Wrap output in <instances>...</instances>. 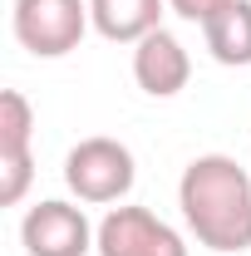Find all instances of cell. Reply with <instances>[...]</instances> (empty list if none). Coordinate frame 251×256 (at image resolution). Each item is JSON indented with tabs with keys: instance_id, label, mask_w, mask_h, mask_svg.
<instances>
[{
	"instance_id": "cell-1",
	"label": "cell",
	"mask_w": 251,
	"mask_h": 256,
	"mask_svg": "<svg viewBox=\"0 0 251 256\" xmlns=\"http://www.w3.org/2000/svg\"><path fill=\"white\" fill-rule=\"evenodd\" d=\"M178 207L207 252H251V172L226 153H202L178 178Z\"/></svg>"
},
{
	"instance_id": "cell-2",
	"label": "cell",
	"mask_w": 251,
	"mask_h": 256,
	"mask_svg": "<svg viewBox=\"0 0 251 256\" xmlns=\"http://www.w3.org/2000/svg\"><path fill=\"white\" fill-rule=\"evenodd\" d=\"M89 0H15L10 30L34 60H60L89 34Z\"/></svg>"
},
{
	"instance_id": "cell-3",
	"label": "cell",
	"mask_w": 251,
	"mask_h": 256,
	"mask_svg": "<svg viewBox=\"0 0 251 256\" xmlns=\"http://www.w3.org/2000/svg\"><path fill=\"white\" fill-rule=\"evenodd\" d=\"M138 168H133V153H128L118 138H84L69 148L64 158V182L79 202H124L128 188H133Z\"/></svg>"
},
{
	"instance_id": "cell-4",
	"label": "cell",
	"mask_w": 251,
	"mask_h": 256,
	"mask_svg": "<svg viewBox=\"0 0 251 256\" xmlns=\"http://www.w3.org/2000/svg\"><path fill=\"white\" fill-rule=\"evenodd\" d=\"M20 242H25L30 256H89L98 246V226H89L84 207L50 197V202H40V207L25 212Z\"/></svg>"
},
{
	"instance_id": "cell-5",
	"label": "cell",
	"mask_w": 251,
	"mask_h": 256,
	"mask_svg": "<svg viewBox=\"0 0 251 256\" xmlns=\"http://www.w3.org/2000/svg\"><path fill=\"white\" fill-rule=\"evenodd\" d=\"M98 256H188V242L148 207H114L98 222Z\"/></svg>"
},
{
	"instance_id": "cell-6",
	"label": "cell",
	"mask_w": 251,
	"mask_h": 256,
	"mask_svg": "<svg viewBox=\"0 0 251 256\" xmlns=\"http://www.w3.org/2000/svg\"><path fill=\"white\" fill-rule=\"evenodd\" d=\"M133 79H138L143 94H153V98L182 94L188 79H192V60H188V50H182V40L168 34V30L143 34L133 44Z\"/></svg>"
},
{
	"instance_id": "cell-7",
	"label": "cell",
	"mask_w": 251,
	"mask_h": 256,
	"mask_svg": "<svg viewBox=\"0 0 251 256\" xmlns=\"http://www.w3.org/2000/svg\"><path fill=\"white\" fill-rule=\"evenodd\" d=\"M89 20L114 44H138L143 34L162 30V0H89Z\"/></svg>"
},
{
	"instance_id": "cell-8",
	"label": "cell",
	"mask_w": 251,
	"mask_h": 256,
	"mask_svg": "<svg viewBox=\"0 0 251 256\" xmlns=\"http://www.w3.org/2000/svg\"><path fill=\"white\" fill-rule=\"evenodd\" d=\"M202 40H207V50H212L217 64L246 69L251 64V0H232L226 10H217L202 25Z\"/></svg>"
},
{
	"instance_id": "cell-9",
	"label": "cell",
	"mask_w": 251,
	"mask_h": 256,
	"mask_svg": "<svg viewBox=\"0 0 251 256\" xmlns=\"http://www.w3.org/2000/svg\"><path fill=\"white\" fill-rule=\"evenodd\" d=\"M34 133V108L20 89H5L0 94V153H15V148H30Z\"/></svg>"
},
{
	"instance_id": "cell-10",
	"label": "cell",
	"mask_w": 251,
	"mask_h": 256,
	"mask_svg": "<svg viewBox=\"0 0 251 256\" xmlns=\"http://www.w3.org/2000/svg\"><path fill=\"white\" fill-rule=\"evenodd\" d=\"M30 178H34V158H30V148L0 153V202H5V207H15V202L30 192Z\"/></svg>"
},
{
	"instance_id": "cell-11",
	"label": "cell",
	"mask_w": 251,
	"mask_h": 256,
	"mask_svg": "<svg viewBox=\"0 0 251 256\" xmlns=\"http://www.w3.org/2000/svg\"><path fill=\"white\" fill-rule=\"evenodd\" d=\"M232 0H168V10L172 15H182V20H192V25H207L217 10H226Z\"/></svg>"
}]
</instances>
